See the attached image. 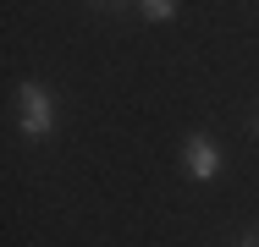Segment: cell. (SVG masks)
<instances>
[{
    "mask_svg": "<svg viewBox=\"0 0 259 247\" xmlns=\"http://www.w3.org/2000/svg\"><path fill=\"white\" fill-rule=\"evenodd\" d=\"M17 104H22V132H28V138H45L55 127V99H50L45 83H22V88H17Z\"/></svg>",
    "mask_w": 259,
    "mask_h": 247,
    "instance_id": "6da1fadb",
    "label": "cell"
},
{
    "mask_svg": "<svg viewBox=\"0 0 259 247\" xmlns=\"http://www.w3.org/2000/svg\"><path fill=\"white\" fill-rule=\"evenodd\" d=\"M182 165H188L193 181H215V176H221V143L204 138V132H193V138L182 143Z\"/></svg>",
    "mask_w": 259,
    "mask_h": 247,
    "instance_id": "7a4b0ae2",
    "label": "cell"
},
{
    "mask_svg": "<svg viewBox=\"0 0 259 247\" xmlns=\"http://www.w3.org/2000/svg\"><path fill=\"white\" fill-rule=\"evenodd\" d=\"M138 11H144V22H171L177 17V0H138Z\"/></svg>",
    "mask_w": 259,
    "mask_h": 247,
    "instance_id": "3957f363",
    "label": "cell"
},
{
    "mask_svg": "<svg viewBox=\"0 0 259 247\" xmlns=\"http://www.w3.org/2000/svg\"><path fill=\"white\" fill-rule=\"evenodd\" d=\"M243 247H259V236H243Z\"/></svg>",
    "mask_w": 259,
    "mask_h": 247,
    "instance_id": "277c9868",
    "label": "cell"
},
{
    "mask_svg": "<svg viewBox=\"0 0 259 247\" xmlns=\"http://www.w3.org/2000/svg\"><path fill=\"white\" fill-rule=\"evenodd\" d=\"M254 138H259V115H254Z\"/></svg>",
    "mask_w": 259,
    "mask_h": 247,
    "instance_id": "5b68a950",
    "label": "cell"
}]
</instances>
